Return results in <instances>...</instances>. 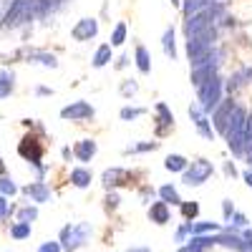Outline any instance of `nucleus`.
<instances>
[{
    "label": "nucleus",
    "mask_w": 252,
    "mask_h": 252,
    "mask_svg": "<svg viewBox=\"0 0 252 252\" xmlns=\"http://www.w3.org/2000/svg\"><path fill=\"white\" fill-rule=\"evenodd\" d=\"M35 18H38V0H10V8L3 15V26L15 31L28 26Z\"/></svg>",
    "instance_id": "obj_1"
},
{
    "label": "nucleus",
    "mask_w": 252,
    "mask_h": 252,
    "mask_svg": "<svg viewBox=\"0 0 252 252\" xmlns=\"http://www.w3.org/2000/svg\"><path fill=\"white\" fill-rule=\"evenodd\" d=\"M245 124H247V111L235 103L232 114H229V121L224 126V139L235 154H240L245 149Z\"/></svg>",
    "instance_id": "obj_2"
},
{
    "label": "nucleus",
    "mask_w": 252,
    "mask_h": 252,
    "mask_svg": "<svg viewBox=\"0 0 252 252\" xmlns=\"http://www.w3.org/2000/svg\"><path fill=\"white\" fill-rule=\"evenodd\" d=\"M222 91H224V81H222L220 73L209 76V78L202 83V86H197L199 106H202L204 114H209V111H215V109H217V103L222 101Z\"/></svg>",
    "instance_id": "obj_3"
},
{
    "label": "nucleus",
    "mask_w": 252,
    "mask_h": 252,
    "mask_svg": "<svg viewBox=\"0 0 252 252\" xmlns=\"http://www.w3.org/2000/svg\"><path fill=\"white\" fill-rule=\"evenodd\" d=\"M94 114H96V109L83 98L61 109V119H66V121H86V119H94Z\"/></svg>",
    "instance_id": "obj_4"
},
{
    "label": "nucleus",
    "mask_w": 252,
    "mask_h": 252,
    "mask_svg": "<svg viewBox=\"0 0 252 252\" xmlns=\"http://www.w3.org/2000/svg\"><path fill=\"white\" fill-rule=\"evenodd\" d=\"M209 26H215V23H212V18L207 15V10L192 13V15H187V20H184V35L187 38H194V35H199Z\"/></svg>",
    "instance_id": "obj_5"
},
{
    "label": "nucleus",
    "mask_w": 252,
    "mask_h": 252,
    "mask_svg": "<svg viewBox=\"0 0 252 252\" xmlns=\"http://www.w3.org/2000/svg\"><path fill=\"white\" fill-rule=\"evenodd\" d=\"M71 35H73V40H78V43H86V40L96 38L98 35V20L96 18H81L71 28Z\"/></svg>",
    "instance_id": "obj_6"
},
{
    "label": "nucleus",
    "mask_w": 252,
    "mask_h": 252,
    "mask_svg": "<svg viewBox=\"0 0 252 252\" xmlns=\"http://www.w3.org/2000/svg\"><path fill=\"white\" fill-rule=\"evenodd\" d=\"M18 152L23 159H28L33 166H40V157H43V146H40V141L35 136H26L23 141H20Z\"/></svg>",
    "instance_id": "obj_7"
},
{
    "label": "nucleus",
    "mask_w": 252,
    "mask_h": 252,
    "mask_svg": "<svg viewBox=\"0 0 252 252\" xmlns=\"http://www.w3.org/2000/svg\"><path fill=\"white\" fill-rule=\"evenodd\" d=\"M209 174H212V164H209L207 159H199V161H192V169H187V174H184V182L189 184V187H197V184H202Z\"/></svg>",
    "instance_id": "obj_8"
},
{
    "label": "nucleus",
    "mask_w": 252,
    "mask_h": 252,
    "mask_svg": "<svg viewBox=\"0 0 252 252\" xmlns=\"http://www.w3.org/2000/svg\"><path fill=\"white\" fill-rule=\"evenodd\" d=\"M189 116H192L199 136H204V139H209V141L215 139V129L209 126V119H207V114L202 111V106H189Z\"/></svg>",
    "instance_id": "obj_9"
},
{
    "label": "nucleus",
    "mask_w": 252,
    "mask_h": 252,
    "mask_svg": "<svg viewBox=\"0 0 252 252\" xmlns=\"http://www.w3.org/2000/svg\"><path fill=\"white\" fill-rule=\"evenodd\" d=\"M26 63H31V66H43V68H58V58L48 51H28Z\"/></svg>",
    "instance_id": "obj_10"
},
{
    "label": "nucleus",
    "mask_w": 252,
    "mask_h": 252,
    "mask_svg": "<svg viewBox=\"0 0 252 252\" xmlns=\"http://www.w3.org/2000/svg\"><path fill=\"white\" fill-rule=\"evenodd\" d=\"M232 109H235L232 101H220L217 109L212 111V121H215V126H217L220 134H224V126H227V121H229V114H232Z\"/></svg>",
    "instance_id": "obj_11"
},
{
    "label": "nucleus",
    "mask_w": 252,
    "mask_h": 252,
    "mask_svg": "<svg viewBox=\"0 0 252 252\" xmlns=\"http://www.w3.org/2000/svg\"><path fill=\"white\" fill-rule=\"evenodd\" d=\"M73 154H76L81 161H91V157L96 154V141H94V139H81V141L76 144Z\"/></svg>",
    "instance_id": "obj_12"
},
{
    "label": "nucleus",
    "mask_w": 252,
    "mask_h": 252,
    "mask_svg": "<svg viewBox=\"0 0 252 252\" xmlns=\"http://www.w3.org/2000/svg\"><path fill=\"white\" fill-rule=\"evenodd\" d=\"M111 43H103V46H98L96 48V53H94V68H103V66H109L111 63Z\"/></svg>",
    "instance_id": "obj_13"
},
{
    "label": "nucleus",
    "mask_w": 252,
    "mask_h": 252,
    "mask_svg": "<svg viewBox=\"0 0 252 252\" xmlns=\"http://www.w3.org/2000/svg\"><path fill=\"white\" fill-rule=\"evenodd\" d=\"M161 48H164V56L166 58H177V43H174V28H166L164 35H161Z\"/></svg>",
    "instance_id": "obj_14"
},
{
    "label": "nucleus",
    "mask_w": 252,
    "mask_h": 252,
    "mask_svg": "<svg viewBox=\"0 0 252 252\" xmlns=\"http://www.w3.org/2000/svg\"><path fill=\"white\" fill-rule=\"evenodd\" d=\"M26 194H28V197H33L35 202H46V199L51 197L48 187H46L43 182H33V184H28V187H26Z\"/></svg>",
    "instance_id": "obj_15"
},
{
    "label": "nucleus",
    "mask_w": 252,
    "mask_h": 252,
    "mask_svg": "<svg viewBox=\"0 0 252 252\" xmlns=\"http://www.w3.org/2000/svg\"><path fill=\"white\" fill-rule=\"evenodd\" d=\"M66 0H38V18H46V15H53L63 8Z\"/></svg>",
    "instance_id": "obj_16"
},
{
    "label": "nucleus",
    "mask_w": 252,
    "mask_h": 252,
    "mask_svg": "<svg viewBox=\"0 0 252 252\" xmlns=\"http://www.w3.org/2000/svg\"><path fill=\"white\" fill-rule=\"evenodd\" d=\"M15 89V76L13 71H0V98H8Z\"/></svg>",
    "instance_id": "obj_17"
},
{
    "label": "nucleus",
    "mask_w": 252,
    "mask_h": 252,
    "mask_svg": "<svg viewBox=\"0 0 252 252\" xmlns=\"http://www.w3.org/2000/svg\"><path fill=\"white\" fill-rule=\"evenodd\" d=\"M154 111H157L159 126H174V114L169 111V106H166L164 101H159V103H157V106H154Z\"/></svg>",
    "instance_id": "obj_18"
},
{
    "label": "nucleus",
    "mask_w": 252,
    "mask_h": 252,
    "mask_svg": "<svg viewBox=\"0 0 252 252\" xmlns=\"http://www.w3.org/2000/svg\"><path fill=\"white\" fill-rule=\"evenodd\" d=\"M136 68L141 73H149L152 71V58H149V51L144 46H136Z\"/></svg>",
    "instance_id": "obj_19"
},
{
    "label": "nucleus",
    "mask_w": 252,
    "mask_h": 252,
    "mask_svg": "<svg viewBox=\"0 0 252 252\" xmlns=\"http://www.w3.org/2000/svg\"><path fill=\"white\" fill-rule=\"evenodd\" d=\"M252 81V68H240L237 73L229 76V89H237V86H245V83Z\"/></svg>",
    "instance_id": "obj_20"
},
{
    "label": "nucleus",
    "mask_w": 252,
    "mask_h": 252,
    "mask_svg": "<svg viewBox=\"0 0 252 252\" xmlns=\"http://www.w3.org/2000/svg\"><path fill=\"white\" fill-rule=\"evenodd\" d=\"M209 3H215V0H184V3H182V10H184V15H192V13L204 10Z\"/></svg>",
    "instance_id": "obj_21"
},
{
    "label": "nucleus",
    "mask_w": 252,
    "mask_h": 252,
    "mask_svg": "<svg viewBox=\"0 0 252 252\" xmlns=\"http://www.w3.org/2000/svg\"><path fill=\"white\" fill-rule=\"evenodd\" d=\"M164 166L169 172H184L187 169V159L182 154H169V157H166V161H164Z\"/></svg>",
    "instance_id": "obj_22"
},
{
    "label": "nucleus",
    "mask_w": 252,
    "mask_h": 252,
    "mask_svg": "<svg viewBox=\"0 0 252 252\" xmlns=\"http://www.w3.org/2000/svg\"><path fill=\"white\" fill-rule=\"evenodd\" d=\"M124 40H126V23L124 20H119V23L114 26V31H111V46L116 48V46H124Z\"/></svg>",
    "instance_id": "obj_23"
},
{
    "label": "nucleus",
    "mask_w": 252,
    "mask_h": 252,
    "mask_svg": "<svg viewBox=\"0 0 252 252\" xmlns=\"http://www.w3.org/2000/svg\"><path fill=\"white\" fill-rule=\"evenodd\" d=\"M71 182H73L76 187H86V184L91 182V172H86V169H73V172H71Z\"/></svg>",
    "instance_id": "obj_24"
},
{
    "label": "nucleus",
    "mask_w": 252,
    "mask_h": 252,
    "mask_svg": "<svg viewBox=\"0 0 252 252\" xmlns=\"http://www.w3.org/2000/svg\"><path fill=\"white\" fill-rule=\"evenodd\" d=\"M144 114H146V109H139V106H124L119 116H121L124 121H134V119H139V116H144Z\"/></svg>",
    "instance_id": "obj_25"
},
{
    "label": "nucleus",
    "mask_w": 252,
    "mask_h": 252,
    "mask_svg": "<svg viewBox=\"0 0 252 252\" xmlns=\"http://www.w3.org/2000/svg\"><path fill=\"white\" fill-rule=\"evenodd\" d=\"M136 91H139V83H136V81H124V83H121V96H124V98H131Z\"/></svg>",
    "instance_id": "obj_26"
},
{
    "label": "nucleus",
    "mask_w": 252,
    "mask_h": 252,
    "mask_svg": "<svg viewBox=\"0 0 252 252\" xmlns=\"http://www.w3.org/2000/svg\"><path fill=\"white\" fill-rule=\"evenodd\" d=\"M0 194H5V197L15 194V184H13V179H8V177H0Z\"/></svg>",
    "instance_id": "obj_27"
},
{
    "label": "nucleus",
    "mask_w": 252,
    "mask_h": 252,
    "mask_svg": "<svg viewBox=\"0 0 252 252\" xmlns=\"http://www.w3.org/2000/svg\"><path fill=\"white\" fill-rule=\"evenodd\" d=\"M121 177H126L124 169H109L106 174H103V182H106V184H116V179H121Z\"/></svg>",
    "instance_id": "obj_28"
},
{
    "label": "nucleus",
    "mask_w": 252,
    "mask_h": 252,
    "mask_svg": "<svg viewBox=\"0 0 252 252\" xmlns=\"http://www.w3.org/2000/svg\"><path fill=\"white\" fill-rule=\"evenodd\" d=\"M157 146H159L157 141H146V144H139V146H129V149H126V154H131V152H149V149L154 152Z\"/></svg>",
    "instance_id": "obj_29"
},
{
    "label": "nucleus",
    "mask_w": 252,
    "mask_h": 252,
    "mask_svg": "<svg viewBox=\"0 0 252 252\" xmlns=\"http://www.w3.org/2000/svg\"><path fill=\"white\" fill-rule=\"evenodd\" d=\"M28 232H31V227H28V222H18V224L13 227V237H18V240H20V237H26Z\"/></svg>",
    "instance_id": "obj_30"
},
{
    "label": "nucleus",
    "mask_w": 252,
    "mask_h": 252,
    "mask_svg": "<svg viewBox=\"0 0 252 252\" xmlns=\"http://www.w3.org/2000/svg\"><path fill=\"white\" fill-rule=\"evenodd\" d=\"M245 146H252V116H247L245 124Z\"/></svg>",
    "instance_id": "obj_31"
},
{
    "label": "nucleus",
    "mask_w": 252,
    "mask_h": 252,
    "mask_svg": "<svg viewBox=\"0 0 252 252\" xmlns=\"http://www.w3.org/2000/svg\"><path fill=\"white\" fill-rule=\"evenodd\" d=\"M161 197L169 199V202H179V197H177V192H174L172 187H161Z\"/></svg>",
    "instance_id": "obj_32"
},
{
    "label": "nucleus",
    "mask_w": 252,
    "mask_h": 252,
    "mask_svg": "<svg viewBox=\"0 0 252 252\" xmlns=\"http://www.w3.org/2000/svg\"><path fill=\"white\" fill-rule=\"evenodd\" d=\"M152 215H154L159 222H164V220H166V207H164V204H157V207L152 209Z\"/></svg>",
    "instance_id": "obj_33"
},
{
    "label": "nucleus",
    "mask_w": 252,
    "mask_h": 252,
    "mask_svg": "<svg viewBox=\"0 0 252 252\" xmlns=\"http://www.w3.org/2000/svg\"><path fill=\"white\" fill-rule=\"evenodd\" d=\"M31 220H35V209L33 207H26L23 212H20V222H31Z\"/></svg>",
    "instance_id": "obj_34"
},
{
    "label": "nucleus",
    "mask_w": 252,
    "mask_h": 252,
    "mask_svg": "<svg viewBox=\"0 0 252 252\" xmlns=\"http://www.w3.org/2000/svg\"><path fill=\"white\" fill-rule=\"evenodd\" d=\"M8 215V202H5V194H0V220Z\"/></svg>",
    "instance_id": "obj_35"
},
{
    "label": "nucleus",
    "mask_w": 252,
    "mask_h": 252,
    "mask_svg": "<svg viewBox=\"0 0 252 252\" xmlns=\"http://www.w3.org/2000/svg\"><path fill=\"white\" fill-rule=\"evenodd\" d=\"M51 94H53V91L46 89V86H38V89H35V96H51Z\"/></svg>",
    "instance_id": "obj_36"
},
{
    "label": "nucleus",
    "mask_w": 252,
    "mask_h": 252,
    "mask_svg": "<svg viewBox=\"0 0 252 252\" xmlns=\"http://www.w3.org/2000/svg\"><path fill=\"white\" fill-rule=\"evenodd\" d=\"M126 63H129V58H126V56H121V58H119V63H116V68H124Z\"/></svg>",
    "instance_id": "obj_37"
},
{
    "label": "nucleus",
    "mask_w": 252,
    "mask_h": 252,
    "mask_svg": "<svg viewBox=\"0 0 252 252\" xmlns=\"http://www.w3.org/2000/svg\"><path fill=\"white\" fill-rule=\"evenodd\" d=\"M40 252H56V245H46V247L40 250Z\"/></svg>",
    "instance_id": "obj_38"
},
{
    "label": "nucleus",
    "mask_w": 252,
    "mask_h": 252,
    "mask_svg": "<svg viewBox=\"0 0 252 252\" xmlns=\"http://www.w3.org/2000/svg\"><path fill=\"white\" fill-rule=\"evenodd\" d=\"M245 179H247V184L252 187V172H245Z\"/></svg>",
    "instance_id": "obj_39"
},
{
    "label": "nucleus",
    "mask_w": 252,
    "mask_h": 252,
    "mask_svg": "<svg viewBox=\"0 0 252 252\" xmlns=\"http://www.w3.org/2000/svg\"><path fill=\"white\" fill-rule=\"evenodd\" d=\"M5 172V164H3V159H0V174H3Z\"/></svg>",
    "instance_id": "obj_40"
},
{
    "label": "nucleus",
    "mask_w": 252,
    "mask_h": 252,
    "mask_svg": "<svg viewBox=\"0 0 252 252\" xmlns=\"http://www.w3.org/2000/svg\"><path fill=\"white\" fill-rule=\"evenodd\" d=\"M172 5H182V0H172Z\"/></svg>",
    "instance_id": "obj_41"
}]
</instances>
